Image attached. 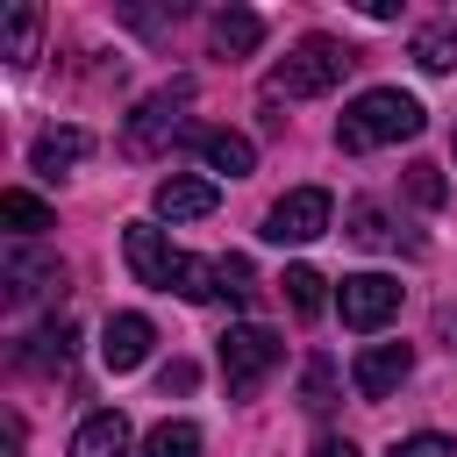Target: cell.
<instances>
[{"instance_id":"8fae6325","label":"cell","mask_w":457,"mask_h":457,"mask_svg":"<svg viewBox=\"0 0 457 457\" xmlns=\"http://www.w3.org/2000/svg\"><path fill=\"white\" fill-rule=\"evenodd\" d=\"M193 150H200V164H207V171H228V179H250V171H257V143H250V136H236V129H200V143H193Z\"/></svg>"},{"instance_id":"7402d4cb","label":"cell","mask_w":457,"mask_h":457,"mask_svg":"<svg viewBox=\"0 0 457 457\" xmlns=\"http://www.w3.org/2000/svg\"><path fill=\"white\" fill-rule=\"evenodd\" d=\"M321 286H328V278H321L314 264H293V271L278 278V293H286V307H293V314H321Z\"/></svg>"},{"instance_id":"52a82bcc","label":"cell","mask_w":457,"mask_h":457,"mask_svg":"<svg viewBox=\"0 0 457 457\" xmlns=\"http://www.w3.org/2000/svg\"><path fill=\"white\" fill-rule=\"evenodd\" d=\"M193 100V86H164V93H150L136 114H129V136H121V150H136V157H150V150H164V136H179V107Z\"/></svg>"},{"instance_id":"30bf717a","label":"cell","mask_w":457,"mask_h":457,"mask_svg":"<svg viewBox=\"0 0 457 457\" xmlns=\"http://www.w3.org/2000/svg\"><path fill=\"white\" fill-rule=\"evenodd\" d=\"M150 200H157V214H164V221H200V214H214V200H221V193H214V179L171 171V179H157V193H150Z\"/></svg>"},{"instance_id":"5bb4252c","label":"cell","mask_w":457,"mask_h":457,"mask_svg":"<svg viewBox=\"0 0 457 457\" xmlns=\"http://www.w3.org/2000/svg\"><path fill=\"white\" fill-rule=\"evenodd\" d=\"M86 150H93V136H86V129H43V136L29 143V164H36L43 179H57V171H71Z\"/></svg>"},{"instance_id":"9c48e42d","label":"cell","mask_w":457,"mask_h":457,"mask_svg":"<svg viewBox=\"0 0 457 457\" xmlns=\"http://www.w3.org/2000/svg\"><path fill=\"white\" fill-rule=\"evenodd\" d=\"M150 343H157L150 314H107V328H100V364L121 378V371H136V364L150 357Z\"/></svg>"},{"instance_id":"d4e9b609","label":"cell","mask_w":457,"mask_h":457,"mask_svg":"<svg viewBox=\"0 0 457 457\" xmlns=\"http://www.w3.org/2000/svg\"><path fill=\"white\" fill-rule=\"evenodd\" d=\"M407 193H414L421 207H443V179H436V164H414V171H407Z\"/></svg>"},{"instance_id":"cb8c5ba5","label":"cell","mask_w":457,"mask_h":457,"mask_svg":"<svg viewBox=\"0 0 457 457\" xmlns=\"http://www.w3.org/2000/svg\"><path fill=\"white\" fill-rule=\"evenodd\" d=\"M386 457H457V443L450 436H400Z\"/></svg>"},{"instance_id":"ffe728a7","label":"cell","mask_w":457,"mask_h":457,"mask_svg":"<svg viewBox=\"0 0 457 457\" xmlns=\"http://www.w3.org/2000/svg\"><path fill=\"white\" fill-rule=\"evenodd\" d=\"M36 29H43V7L14 0V7H7V57H14V64H29V57H36Z\"/></svg>"},{"instance_id":"484cf974","label":"cell","mask_w":457,"mask_h":457,"mask_svg":"<svg viewBox=\"0 0 457 457\" xmlns=\"http://www.w3.org/2000/svg\"><path fill=\"white\" fill-rule=\"evenodd\" d=\"M214 264H221V293H228V300H250V293H257V286H250V264H243V257H214Z\"/></svg>"},{"instance_id":"7a4b0ae2","label":"cell","mask_w":457,"mask_h":457,"mask_svg":"<svg viewBox=\"0 0 457 457\" xmlns=\"http://www.w3.org/2000/svg\"><path fill=\"white\" fill-rule=\"evenodd\" d=\"M343 64H350V50H343L336 36H300V43L271 64L264 93H271V100H314V93H328V86L343 79Z\"/></svg>"},{"instance_id":"4fadbf2b","label":"cell","mask_w":457,"mask_h":457,"mask_svg":"<svg viewBox=\"0 0 457 457\" xmlns=\"http://www.w3.org/2000/svg\"><path fill=\"white\" fill-rule=\"evenodd\" d=\"M207 36H214L221 57H250V50L264 43V14H257V7H221V14L207 21Z\"/></svg>"},{"instance_id":"44dd1931","label":"cell","mask_w":457,"mask_h":457,"mask_svg":"<svg viewBox=\"0 0 457 457\" xmlns=\"http://www.w3.org/2000/svg\"><path fill=\"white\" fill-rule=\"evenodd\" d=\"M171 293H179V300H193V307H200V300H214V293H221V264H214V257H186Z\"/></svg>"},{"instance_id":"2e32d148","label":"cell","mask_w":457,"mask_h":457,"mask_svg":"<svg viewBox=\"0 0 457 457\" xmlns=\"http://www.w3.org/2000/svg\"><path fill=\"white\" fill-rule=\"evenodd\" d=\"M414 64H421V71H457V21L414 29Z\"/></svg>"},{"instance_id":"ac0fdd59","label":"cell","mask_w":457,"mask_h":457,"mask_svg":"<svg viewBox=\"0 0 457 457\" xmlns=\"http://www.w3.org/2000/svg\"><path fill=\"white\" fill-rule=\"evenodd\" d=\"M0 221H7L14 236H36V228H50L57 214H50L36 193H21V186H14V193H0Z\"/></svg>"},{"instance_id":"4316f807","label":"cell","mask_w":457,"mask_h":457,"mask_svg":"<svg viewBox=\"0 0 457 457\" xmlns=\"http://www.w3.org/2000/svg\"><path fill=\"white\" fill-rule=\"evenodd\" d=\"M350 236L357 243H386V214L378 207H350Z\"/></svg>"},{"instance_id":"d6986e66","label":"cell","mask_w":457,"mask_h":457,"mask_svg":"<svg viewBox=\"0 0 457 457\" xmlns=\"http://www.w3.org/2000/svg\"><path fill=\"white\" fill-rule=\"evenodd\" d=\"M143 457H200V428L193 421H157L143 436Z\"/></svg>"},{"instance_id":"3957f363","label":"cell","mask_w":457,"mask_h":457,"mask_svg":"<svg viewBox=\"0 0 457 457\" xmlns=\"http://www.w3.org/2000/svg\"><path fill=\"white\" fill-rule=\"evenodd\" d=\"M278 357H286V343H278L271 328H257V321L228 328V336H221V378H228V393H236V400H250V393L278 371Z\"/></svg>"},{"instance_id":"e0dca14e","label":"cell","mask_w":457,"mask_h":457,"mask_svg":"<svg viewBox=\"0 0 457 457\" xmlns=\"http://www.w3.org/2000/svg\"><path fill=\"white\" fill-rule=\"evenodd\" d=\"M64 357H71V321L36 328V336H29V350H21V364H36V371H64Z\"/></svg>"},{"instance_id":"603a6c76","label":"cell","mask_w":457,"mask_h":457,"mask_svg":"<svg viewBox=\"0 0 457 457\" xmlns=\"http://www.w3.org/2000/svg\"><path fill=\"white\" fill-rule=\"evenodd\" d=\"M300 407H307V414H328V407H336V371H328V357L307 364V378H300Z\"/></svg>"},{"instance_id":"277c9868","label":"cell","mask_w":457,"mask_h":457,"mask_svg":"<svg viewBox=\"0 0 457 457\" xmlns=\"http://www.w3.org/2000/svg\"><path fill=\"white\" fill-rule=\"evenodd\" d=\"M336 314H343V328H357V336L386 328V321L400 314V278H386V271H350V278L336 286Z\"/></svg>"},{"instance_id":"5b68a950","label":"cell","mask_w":457,"mask_h":457,"mask_svg":"<svg viewBox=\"0 0 457 457\" xmlns=\"http://www.w3.org/2000/svg\"><path fill=\"white\" fill-rule=\"evenodd\" d=\"M121 257H129L136 286H157V293H171L179 286V264H186V250H171V236L150 228V221H129L121 228Z\"/></svg>"},{"instance_id":"6da1fadb","label":"cell","mask_w":457,"mask_h":457,"mask_svg":"<svg viewBox=\"0 0 457 457\" xmlns=\"http://www.w3.org/2000/svg\"><path fill=\"white\" fill-rule=\"evenodd\" d=\"M421 100L414 93H400V86H371V93H357L350 107H343V121H336V143L350 150V157H364V150H386V143H407V136H421Z\"/></svg>"},{"instance_id":"8992f818","label":"cell","mask_w":457,"mask_h":457,"mask_svg":"<svg viewBox=\"0 0 457 457\" xmlns=\"http://www.w3.org/2000/svg\"><path fill=\"white\" fill-rule=\"evenodd\" d=\"M328 214H336V200H328L321 186H293L286 200H271L264 236H271V243H314V236L328 228Z\"/></svg>"},{"instance_id":"ba28073f","label":"cell","mask_w":457,"mask_h":457,"mask_svg":"<svg viewBox=\"0 0 457 457\" xmlns=\"http://www.w3.org/2000/svg\"><path fill=\"white\" fill-rule=\"evenodd\" d=\"M407 371H414V350L407 343H371V350H357L350 386H357V400H386V393H400Z\"/></svg>"},{"instance_id":"7c38bea8","label":"cell","mask_w":457,"mask_h":457,"mask_svg":"<svg viewBox=\"0 0 457 457\" xmlns=\"http://www.w3.org/2000/svg\"><path fill=\"white\" fill-rule=\"evenodd\" d=\"M71 457H129V414H121V407L86 414L79 436H71Z\"/></svg>"},{"instance_id":"83f0119b","label":"cell","mask_w":457,"mask_h":457,"mask_svg":"<svg viewBox=\"0 0 457 457\" xmlns=\"http://www.w3.org/2000/svg\"><path fill=\"white\" fill-rule=\"evenodd\" d=\"M314 457H364V450H357L350 436H321V443H314Z\"/></svg>"},{"instance_id":"f1b7e54d","label":"cell","mask_w":457,"mask_h":457,"mask_svg":"<svg viewBox=\"0 0 457 457\" xmlns=\"http://www.w3.org/2000/svg\"><path fill=\"white\" fill-rule=\"evenodd\" d=\"M193 386V364H164V393H186Z\"/></svg>"},{"instance_id":"9a60e30c","label":"cell","mask_w":457,"mask_h":457,"mask_svg":"<svg viewBox=\"0 0 457 457\" xmlns=\"http://www.w3.org/2000/svg\"><path fill=\"white\" fill-rule=\"evenodd\" d=\"M7 286H14V300H29V293H43V286H64V264L14 250V257H7Z\"/></svg>"}]
</instances>
